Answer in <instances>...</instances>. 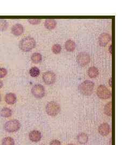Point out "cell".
<instances>
[{
    "label": "cell",
    "mask_w": 129,
    "mask_h": 145,
    "mask_svg": "<svg viewBox=\"0 0 129 145\" xmlns=\"http://www.w3.org/2000/svg\"><path fill=\"white\" fill-rule=\"evenodd\" d=\"M1 95H0V102H1Z\"/></svg>",
    "instance_id": "4dcf8cb0"
},
{
    "label": "cell",
    "mask_w": 129,
    "mask_h": 145,
    "mask_svg": "<svg viewBox=\"0 0 129 145\" xmlns=\"http://www.w3.org/2000/svg\"><path fill=\"white\" fill-rule=\"evenodd\" d=\"M2 145H15V141L11 137H5L2 140Z\"/></svg>",
    "instance_id": "44dd1931"
},
{
    "label": "cell",
    "mask_w": 129,
    "mask_h": 145,
    "mask_svg": "<svg viewBox=\"0 0 129 145\" xmlns=\"http://www.w3.org/2000/svg\"><path fill=\"white\" fill-rule=\"evenodd\" d=\"M113 102H109L104 106V113L109 117H111L113 115Z\"/></svg>",
    "instance_id": "ac0fdd59"
},
{
    "label": "cell",
    "mask_w": 129,
    "mask_h": 145,
    "mask_svg": "<svg viewBox=\"0 0 129 145\" xmlns=\"http://www.w3.org/2000/svg\"><path fill=\"white\" fill-rule=\"evenodd\" d=\"M77 63L81 67L87 65L90 61V57L86 52H80L77 57Z\"/></svg>",
    "instance_id": "52a82bcc"
},
{
    "label": "cell",
    "mask_w": 129,
    "mask_h": 145,
    "mask_svg": "<svg viewBox=\"0 0 129 145\" xmlns=\"http://www.w3.org/2000/svg\"><path fill=\"white\" fill-rule=\"evenodd\" d=\"M28 22L32 25H37L39 24L41 22V20L38 19H29L28 20Z\"/></svg>",
    "instance_id": "484cf974"
},
{
    "label": "cell",
    "mask_w": 129,
    "mask_h": 145,
    "mask_svg": "<svg viewBox=\"0 0 129 145\" xmlns=\"http://www.w3.org/2000/svg\"><path fill=\"white\" fill-rule=\"evenodd\" d=\"M94 83L89 80L84 81L79 86L80 93L84 96H90L94 91Z\"/></svg>",
    "instance_id": "7a4b0ae2"
},
{
    "label": "cell",
    "mask_w": 129,
    "mask_h": 145,
    "mask_svg": "<svg viewBox=\"0 0 129 145\" xmlns=\"http://www.w3.org/2000/svg\"><path fill=\"white\" fill-rule=\"evenodd\" d=\"M8 23L7 21L3 20V19H0V31H5L8 28Z\"/></svg>",
    "instance_id": "603a6c76"
},
{
    "label": "cell",
    "mask_w": 129,
    "mask_h": 145,
    "mask_svg": "<svg viewBox=\"0 0 129 145\" xmlns=\"http://www.w3.org/2000/svg\"><path fill=\"white\" fill-rule=\"evenodd\" d=\"M96 94L98 98L102 99H107L111 98L112 95L110 91L104 85H100L98 87Z\"/></svg>",
    "instance_id": "5b68a950"
},
{
    "label": "cell",
    "mask_w": 129,
    "mask_h": 145,
    "mask_svg": "<svg viewBox=\"0 0 129 145\" xmlns=\"http://www.w3.org/2000/svg\"><path fill=\"white\" fill-rule=\"evenodd\" d=\"M77 139L79 144L81 145L86 144L88 141V135L85 133H81L77 135Z\"/></svg>",
    "instance_id": "9a60e30c"
},
{
    "label": "cell",
    "mask_w": 129,
    "mask_h": 145,
    "mask_svg": "<svg viewBox=\"0 0 129 145\" xmlns=\"http://www.w3.org/2000/svg\"></svg>",
    "instance_id": "1f68e13d"
},
{
    "label": "cell",
    "mask_w": 129,
    "mask_h": 145,
    "mask_svg": "<svg viewBox=\"0 0 129 145\" xmlns=\"http://www.w3.org/2000/svg\"><path fill=\"white\" fill-rule=\"evenodd\" d=\"M74 145V144H68V145Z\"/></svg>",
    "instance_id": "f546056e"
},
{
    "label": "cell",
    "mask_w": 129,
    "mask_h": 145,
    "mask_svg": "<svg viewBox=\"0 0 129 145\" xmlns=\"http://www.w3.org/2000/svg\"><path fill=\"white\" fill-rule=\"evenodd\" d=\"M50 145H61V142L59 140H53L50 142Z\"/></svg>",
    "instance_id": "4316f807"
},
{
    "label": "cell",
    "mask_w": 129,
    "mask_h": 145,
    "mask_svg": "<svg viewBox=\"0 0 129 145\" xmlns=\"http://www.w3.org/2000/svg\"><path fill=\"white\" fill-rule=\"evenodd\" d=\"M111 39V36L107 33H102L98 38L99 44L101 46L105 47Z\"/></svg>",
    "instance_id": "9c48e42d"
},
{
    "label": "cell",
    "mask_w": 129,
    "mask_h": 145,
    "mask_svg": "<svg viewBox=\"0 0 129 145\" xmlns=\"http://www.w3.org/2000/svg\"><path fill=\"white\" fill-rule=\"evenodd\" d=\"M65 48L67 51L73 52L76 48V44L72 40H68L65 43Z\"/></svg>",
    "instance_id": "2e32d148"
},
{
    "label": "cell",
    "mask_w": 129,
    "mask_h": 145,
    "mask_svg": "<svg viewBox=\"0 0 129 145\" xmlns=\"http://www.w3.org/2000/svg\"><path fill=\"white\" fill-rule=\"evenodd\" d=\"M11 33L16 36H20L22 35L24 31V27L20 23H17L11 27Z\"/></svg>",
    "instance_id": "30bf717a"
},
{
    "label": "cell",
    "mask_w": 129,
    "mask_h": 145,
    "mask_svg": "<svg viewBox=\"0 0 129 145\" xmlns=\"http://www.w3.org/2000/svg\"><path fill=\"white\" fill-rule=\"evenodd\" d=\"M112 81H113V79H112V78H111L109 80V85L110 87H112V86H113L112 85Z\"/></svg>",
    "instance_id": "83f0119b"
},
{
    "label": "cell",
    "mask_w": 129,
    "mask_h": 145,
    "mask_svg": "<svg viewBox=\"0 0 129 145\" xmlns=\"http://www.w3.org/2000/svg\"><path fill=\"white\" fill-rule=\"evenodd\" d=\"M3 86V83L0 80V89L1 88H2Z\"/></svg>",
    "instance_id": "f1b7e54d"
},
{
    "label": "cell",
    "mask_w": 129,
    "mask_h": 145,
    "mask_svg": "<svg viewBox=\"0 0 129 145\" xmlns=\"http://www.w3.org/2000/svg\"><path fill=\"white\" fill-rule=\"evenodd\" d=\"M29 74L32 77H37L40 74V70L38 68L36 67H32L29 71Z\"/></svg>",
    "instance_id": "7402d4cb"
},
{
    "label": "cell",
    "mask_w": 129,
    "mask_h": 145,
    "mask_svg": "<svg viewBox=\"0 0 129 145\" xmlns=\"http://www.w3.org/2000/svg\"><path fill=\"white\" fill-rule=\"evenodd\" d=\"M21 128V123L16 119H12L7 121L4 125L5 130L9 133L16 132Z\"/></svg>",
    "instance_id": "277c9868"
},
{
    "label": "cell",
    "mask_w": 129,
    "mask_h": 145,
    "mask_svg": "<svg viewBox=\"0 0 129 145\" xmlns=\"http://www.w3.org/2000/svg\"><path fill=\"white\" fill-rule=\"evenodd\" d=\"M60 106L56 102H50L47 104L46 111L47 114L50 116H56L60 112Z\"/></svg>",
    "instance_id": "3957f363"
},
{
    "label": "cell",
    "mask_w": 129,
    "mask_h": 145,
    "mask_svg": "<svg viewBox=\"0 0 129 145\" xmlns=\"http://www.w3.org/2000/svg\"><path fill=\"white\" fill-rule=\"evenodd\" d=\"M52 51L53 53L57 54L60 53L62 51V46L58 44H56L53 45L52 47Z\"/></svg>",
    "instance_id": "cb8c5ba5"
},
{
    "label": "cell",
    "mask_w": 129,
    "mask_h": 145,
    "mask_svg": "<svg viewBox=\"0 0 129 145\" xmlns=\"http://www.w3.org/2000/svg\"><path fill=\"white\" fill-rule=\"evenodd\" d=\"M5 102L9 105L14 104L17 102V97L15 94L12 93H7L5 95Z\"/></svg>",
    "instance_id": "4fadbf2b"
},
{
    "label": "cell",
    "mask_w": 129,
    "mask_h": 145,
    "mask_svg": "<svg viewBox=\"0 0 129 145\" xmlns=\"http://www.w3.org/2000/svg\"><path fill=\"white\" fill-rule=\"evenodd\" d=\"M98 133L103 137L108 135L110 132V125L107 123L100 125L98 127Z\"/></svg>",
    "instance_id": "8fae6325"
},
{
    "label": "cell",
    "mask_w": 129,
    "mask_h": 145,
    "mask_svg": "<svg viewBox=\"0 0 129 145\" xmlns=\"http://www.w3.org/2000/svg\"><path fill=\"white\" fill-rule=\"evenodd\" d=\"M7 70L5 68H0V78L5 77L7 74Z\"/></svg>",
    "instance_id": "d4e9b609"
},
{
    "label": "cell",
    "mask_w": 129,
    "mask_h": 145,
    "mask_svg": "<svg viewBox=\"0 0 129 145\" xmlns=\"http://www.w3.org/2000/svg\"><path fill=\"white\" fill-rule=\"evenodd\" d=\"M88 76L90 78H96L99 74V71L98 68L95 67H91L89 68L88 71Z\"/></svg>",
    "instance_id": "e0dca14e"
},
{
    "label": "cell",
    "mask_w": 129,
    "mask_h": 145,
    "mask_svg": "<svg viewBox=\"0 0 129 145\" xmlns=\"http://www.w3.org/2000/svg\"><path fill=\"white\" fill-rule=\"evenodd\" d=\"M31 93L37 99H41L45 96V88L41 84H37L32 87Z\"/></svg>",
    "instance_id": "8992f818"
},
{
    "label": "cell",
    "mask_w": 129,
    "mask_h": 145,
    "mask_svg": "<svg viewBox=\"0 0 129 145\" xmlns=\"http://www.w3.org/2000/svg\"><path fill=\"white\" fill-rule=\"evenodd\" d=\"M36 45L35 39L31 37H26L23 38L19 43V47L23 52H30Z\"/></svg>",
    "instance_id": "6da1fadb"
},
{
    "label": "cell",
    "mask_w": 129,
    "mask_h": 145,
    "mask_svg": "<svg viewBox=\"0 0 129 145\" xmlns=\"http://www.w3.org/2000/svg\"><path fill=\"white\" fill-rule=\"evenodd\" d=\"M43 80L46 84L52 85L56 81V75L52 71H47L43 74Z\"/></svg>",
    "instance_id": "ba28073f"
},
{
    "label": "cell",
    "mask_w": 129,
    "mask_h": 145,
    "mask_svg": "<svg viewBox=\"0 0 129 145\" xmlns=\"http://www.w3.org/2000/svg\"><path fill=\"white\" fill-rule=\"evenodd\" d=\"M42 59H43L42 56L39 53H33L31 57V61L34 63H36V64L41 62Z\"/></svg>",
    "instance_id": "ffe728a7"
},
{
    "label": "cell",
    "mask_w": 129,
    "mask_h": 145,
    "mask_svg": "<svg viewBox=\"0 0 129 145\" xmlns=\"http://www.w3.org/2000/svg\"><path fill=\"white\" fill-rule=\"evenodd\" d=\"M12 110L8 108H4L0 111V115L4 118H9L12 116Z\"/></svg>",
    "instance_id": "d6986e66"
},
{
    "label": "cell",
    "mask_w": 129,
    "mask_h": 145,
    "mask_svg": "<svg viewBox=\"0 0 129 145\" xmlns=\"http://www.w3.org/2000/svg\"><path fill=\"white\" fill-rule=\"evenodd\" d=\"M44 25L45 28L47 30H52L55 29V27L57 26V22L54 20L52 19L46 20L44 23Z\"/></svg>",
    "instance_id": "5bb4252c"
},
{
    "label": "cell",
    "mask_w": 129,
    "mask_h": 145,
    "mask_svg": "<svg viewBox=\"0 0 129 145\" xmlns=\"http://www.w3.org/2000/svg\"><path fill=\"white\" fill-rule=\"evenodd\" d=\"M29 139L32 142H39L41 139V133L37 130H33L30 132L29 135Z\"/></svg>",
    "instance_id": "7c38bea8"
}]
</instances>
